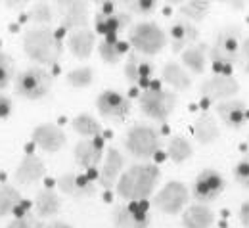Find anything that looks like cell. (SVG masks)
<instances>
[{
	"label": "cell",
	"instance_id": "cell-31",
	"mask_svg": "<svg viewBox=\"0 0 249 228\" xmlns=\"http://www.w3.org/2000/svg\"><path fill=\"white\" fill-rule=\"evenodd\" d=\"M209 10H211V2H207V0H188L178 6V14L194 25L203 21L207 18Z\"/></svg>",
	"mask_w": 249,
	"mask_h": 228
},
{
	"label": "cell",
	"instance_id": "cell-22",
	"mask_svg": "<svg viewBox=\"0 0 249 228\" xmlns=\"http://www.w3.org/2000/svg\"><path fill=\"white\" fill-rule=\"evenodd\" d=\"M44 175H46V165H44V161L38 156L29 154V156H25L19 161V165L16 167L14 180L19 186H31L35 182H38Z\"/></svg>",
	"mask_w": 249,
	"mask_h": 228
},
{
	"label": "cell",
	"instance_id": "cell-41",
	"mask_svg": "<svg viewBox=\"0 0 249 228\" xmlns=\"http://www.w3.org/2000/svg\"><path fill=\"white\" fill-rule=\"evenodd\" d=\"M12 111H14V104H12V98L6 96V94H2V92H0V121H6V119H10Z\"/></svg>",
	"mask_w": 249,
	"mask_h": 228
},
{
	"label": "cell",
	"instance_id": "cell-18",
	"mask_svg": "<svg viewBox=\"0 0 249 228\" xmlns=\"http://www.w3.org/2000/svg\"><path fill=\"white\" fill-rule=\"evenodd\" d=\"M31 138L42 152H48V154L60 152L63 146H65V142H67L65 132L58 125H52V123L36 125L31 132Z\"/></svg>",
	"mask_w": 249,
	"mask_h": 228
},
{
	"label": "cell",
	"instance_id": "cell-15",
	"mask_svg": "<svg viewBox=\"0 0 249 228\" xmlns=\"http://www.w3.org/2000/svg\"><path fill=\"white\" fill-rule=\"evenodd\" d=\"M96 109L106 119L123 121L124 117H128L132 104H130V98H126L117 90H104L96 98Z\"/></svg>",
	"mask_w": 249,
	"mask_h": 228
},
{
	"label": "cell",
	"instance_id": "cell-2",
	"mask_svg": "<svg viewBox=\"0 0 249 228\" xmlns=\"http://www.w3.org/2000/svg\"><path fill=\"white\" fill-rule=\"evenodd\" d=\"M242 27L240 25H224L218 29L213 44L209 46V60L215 69V75H232L234 65L240 58L242 46Z\"/></svg>",
	"mask_w": 249,
	"mask_h": 228
},
{
	"label": "cell",
	"instance_id": "cell-19",
	"mask_svg": "<svg viewBox=\"0 0 249 228\" xmlns=\"http://www.w3.org/2000/svg\"><path fill=\"white\" fill-rule=\"evenodd\" d=\"M156 71V65L152 64L150 60H146L144 56L136 54V52H130L126 56V62L123 67V75L128 83H134V85H144L146 88L152 87L150 81H152V75Z\"/></svg>",
	"mask_w": 249,
	"mask_h": 228
},
{
	"label": "cell",
	"instance_id": "cell-23",
	"mask_svg": "<svg viewBox=\"0 0 249 228\" xmlns=\"http://www.w3.org/2000/svg\"><path fill=\"white\" fill-rule=\"evenodd\" d=\"M96 46V33L90 29H79L69 33L67 36V48L77 60H89L92 56Z\"/></svg>",
	"mask_w": 249,
	"mask_h": 228
},
{
	"label": "cell",
	"instance_id": "cell-35",
	"mask_svg": "<svg viewBox=\"0 0 249 228\" xmlns=\"http://www.w3.org/2000/svg\"><path fill=\"white\" fill-rule=\"evenodd\" d=\"M29 21L40 25V27H46V23L52 21L54 18V10L48 2H35L31 8H29V14H27Z\"/></svg>",
	"mask_w": 249,
	"mask_h": 228
},
{
	"label": "cell",
	"instance_id": "cell-16",
	"mask_svg": "<svg viewBox=\"0 0 249 228\" xmlns=\"http://www.w3.org/2000/svg\"><path fill=\"white\" fill-rule=\"evenodd\" d=\"M56 186L62 194L75 197V199H85L96 194V182L90 175H81V173H65L60 175L56 180Z\"/></svg>",
	"mask_w": 249,
	"mask_h": 228
},
{
	"label": "cell",
	"instance_id": "cell-4",
	"mask_svg": "<svg viewBox=\"0 0 249 228\" xmlns=\"http://www.w3.org/2000/svg\"><path fill=\"white\" fill-rule=\"evenodd\" d=\"M123 146L134 159L146 161V159H152L161 150V134L152 125L136 123L126 130Z\"/></svg>",
	"mask_w": 249,
	"mask_h": 228
},
{
	"label": "cell",
	"instance_id": "cell-21",
	"mask_svg": "<svg viewBox=\"0 0 249 228\" xmlns=\"http://www.w3.org/2000/svg\"><path fill=\"white\" fill-rule=\"evenodd\" d=\"M197 36H199V29L186 19L175 21L169 29V42H171L173 52H177V54H182L190 46H194Z\"/></svg>",
	"mask_w": 249,
	"mask_h": 228
},
{
	"label": "cell",
	"instance_id": "cell-29",
	"mask_svg": "<svg viewBox=\"0 0 249 228\" xmlns=\"http://www.w3.org/2000/svg\"><path fill=\"white\" fill-rule=\"evenodd\" d=\"M180 56H182V67H188V71L199 75V73H203L207 60H209V46L203 42H197V44L190 46L188 50H184Z\"/></svg>",
	"mask_w": 249,
	"mask_h": 228
},
{
	"label": "cell",
	"instance_id": "cell-9",
	"mask_svg": "<svg viewBox=\"0 0 249 228\" xmlns=\"http://www.w3.org/2000/svg\"><path fill=\"white\" fill-rule=\"evenodd\" d=\"M115 228H150V207L146 201H126L111 211Z\"/></svg>",
	"mask_w": 249,
	"mask_h": 228
},
{
	"label": "cell",
	"instance_id": "cell-13",
	"mask_svg": "<svg viewBox=\"0 0 249 228\" xmlns=\"http://www.w3.org/2000/svg\"><path fill=\"white\" fill-rule=\"evenodd\" d=\"M73 158H75V163H77L81 169H85L87 173L98 171V167L102 165L104 158H106L104 138H102V136H96V138L79 140V142L75 144Z\"/></svg>",
	"mask_w": 249,
	"mask_h": 228
},
{
	"label": "cell",
	"instance_id": "cell-39",
	"mask_svg": "<svg viewBox=\"0 0 249 228\" xmlns=\"http://www.w3.org/2000/svg\"><path fill=\"white\" fill-rule=\"evenodd\" d=\"M6 228H44V223L35 219L29 213V215H23V217H16Z\"/></svg>",
	"mask_w": 249,
	"mask_h": 228
},
{
	"label": "cell",
	"instance_id": "cell-38",
	"mask_svg": "<svg viewBox=\"0 0 249 228\" xmlns=\"http://www.w3.org/2000/svg\"><path fill=\"white\" fill-rule=\"evenodd\" d=\"M234 180L240 186H244V188L249 190V156H246L244 159H240V161L236 163V167H234Z\"/></svg>",
	"mask_w": 249,
	"mask_h": 228
},
{
	"label": "cell",
	"instance_id": "cell-45",
	"mask_svg": "<svg viewBox=\"0 0 249 228\" xmlns=\"http://www.w3.org/2000/svg\"><path fill=\"white\" fill-rule=\"evenodd\" d=\"M228 6H230L232 10H244V8L248 6V2H228Z\"/></svg>",
	"mask_w": 249,
	"mask_h": 228
},
{
	"label": "cell",
	"instance_id": "cell-36",
	"mask_svg": "<svg viewBox=\"0 0 249 228\" xmlns=\"http://www.w3.org/2000/svg\"><path fill=\"white\" fill-rule=\"evenodd\" d=\"M16 62L10 54L0 50V90H4L16 79Z\"/></svg>",
	"mask_w": 249,
	"mask_h": 228
},
{
	"label": "cell",
	"instance_id": "cell-12",
	"mask_svg": "<svg viewBox=\"0 0 249 228\" xmlns=\"http://www.w3.org/2000/svg\"><path fill=\"white\" fill-rule=\"evenodd\" d=\"M56 10H58L63 31L73 33L79 31V29H87L89 19H90V12H89L87 2H79V0L56 2Z\"/></svg>",
	"mask_w": 249,
	"mask_h": 228
},
{
	"label": "cell",
	"instance_id": "cell-7",
	"mask_svg": "<svg viewBox=\"0 0 249 228\" xmlns=\"http://www.w3.org/2000/svg\"><path fill=\"white\" fill-rule=\"evenodd\" d=\"M167 33L152 21H140L132 25L128 33V44L140 56H156L167 46Z\"/></svg>",
	"mask_w": 249,
	"mask_h": 228
},
{
	"label": "cell",
	"instance_id": "cell-37",
	"mask_svg": "<svg viewBox=\"0 0 249 228\" xmlns=\"http://www.w3.org/2000/svg\"><path fill=\"white\" fill-rule=\"evenodd\" d=\"M124 12H128L130 16L136 14V16H150L154 14L157 8L156 0H132V2H123Z\"/></svg>",
	"mask_w": 249,
	"mask_h": 228
},
{
	"label": "cell",
	"instance_id": "cell-24",
	"mask_svg": "<svg viewBox=\"0 0 249 228\" xmlns=\"http://www.w3.org/2000/svg\"><path fill=\"white\" fill-rule=\"evenodd\" d=\"M62 211V197L52 188H42L35 197V213L38 219H52Z\"/></svg>",
	"mask_w": 249,
	"mask_h": 228
},
{
	"label": "cell",
	"instance_id": "cell-6",
	"mask_svg": "<svg viewBox=\"0 0 249 228\" xmlns=\"http://www.w3.org/2000/svg\"><path fill=\"white\" fill-rule=\"evenodd\" d=\"M177 104H178V98L175 92L165 90L161 87H154V85L144 88L138 98L140 111L157 123H165L177 109Z\"/></svg>",
	"mask_w": 249,
	"mask_h": 228
},
{
	"label": "cell",
	"instance_id": "cell-27",
	"mask_svg": "<svg viewBox=\"0 0 249 228\" xmlns=\"http://www.w3.org/2000/svg\"><path fill=\"white\" fill-rule=\"evenodd\" d=\"M213 223H215V213L209 205H203V203L190 205L182 213L184 228H211Z\"/></svg>",
	"mask_w": 249,
	"mask_h": 228
},
{
	"label": "cell",
	"instance_id": "cell-1",
	"mask_svg": "<svg viewBox=\"0 0 249 228\" xmlns=\"http://www.w3.org/2000/svg\"><path fill=\"white\" fill-rule=\"evenodd\" d=\"M159 167L154 163H136L128 167L117 182V194L124 201H146L159 182Z\"/></svg>",
	"mask_w": 249,
	"mask_h": 228
},
{
	"label": "cell",
	"instance_id": "cell-20",
	"mask_svg": "<svg viewBox=\"0 0 249 228\" xmlns=\"http://www.w3.org/2000/svg\"><path fill=\"white\" fill-rule=\"evenodd\" d=\"M217 113L220 121L232 130H240L246 121H248V105L246 102L232 98V100H224L217 104Z\"/></svg>",
	"mask_w": 249,
	"mask_h": 228
},
{
	"label": "cell",
	"instance_id": "cell-28",
	"mask_svg": "<svg viewBox=\"0 0 249 228\" xmlns=\"http://www.w3.org/2000/svg\"><path fill=\"white\" fill-rule=\"evenodd\" d=\"M161 77H163V81L171 88L180 90V92H184V90H188L192 87V79H190L188 71L180 64H177V62H167V64L163 65Z\"/></svg>",
	"mask_w": 249,
	"mask_h": 228
},
{
	"label": "cell",
	"instance_id": "cell-14",
	"mask_svg": "<svg viewBox=\"0 0 249 228\" xmlns=\"http://www.w3.org/2000/svg\"><path fill=\"white\" fill-rule=\"evenodd\" d=\"M240 92V83L232 75H213L199 83V94L211 102L232 100Z\"/></svg>",
	"mask_w": 249,
	"mask_h": 228
},
{
	"label": "cell",
	"instance_id": "cell-10",
	"mask_svg": "<svg viewBox=\"0 0 249 228\" xmlns=\"http://www.w3.org/2000/svg\"><path fill=\"white\" fill-rule=\"evenodd\" d=\"M188 199H190V192L186 184L178 180H171L157 192V195L154 197V207L165 215H177L184 211Z\"/></svg>",
	"mask_w": 249,
	"mask_h": 228
},
{
	"label": "cell",
	"instance_id": "cell-25",
	"mask_svg": "<svg viewBox=\"0 0 249 228\" xmlns=\"http://www.w3.org/2000/svg\"><path fill=\"white\" fill-rule=\"evenodd\" d=\"M192 132H194V138L197 144L201 146H209V144H215L218 138H220V129H218L217 119L209 113H203L196 119L194 127H192Z\"/></svg>",
	"mask_w": 249,
	"mask_h": 228
},
{
	"label": "cell",
	"instance_id": "cell-33",
	"mask_svg": "<svg viewBox=\"0 0 249 228\" xmlns=\"http://www.w3.org/2000/svg\"><path fill=\"white\" fill-rule=\"evenodd\" d=\"M71 129L77 134L85 136V138H96L102 134V125L98 123V119L92 117L90 113H79L73 121H71Z\"/></svg>",
	"mask_w": 249,
	"mask_h": 228
},
{
	"label": "cell",
	"instance_id": "cell-8",
	"mask_svg": "<svg viewBox=\"0 0 249 228\" xmlns=\"http://www.w3.org/2000/svg\"><path fill=\"white\" fill-rule=\"evenodd\" d=\"M130 23L132 16L124 10H115L113 2H104L94 16V29L104 38L119 36L126 27H130Z\"/></svg>",
	"mask_w": 249,
	"mask_h": 228
},
{
	"label": "cell",
	"instance_id": "cell-32",
	"mask_svg": "<svg viewBox=\"0 0 249 228\" xmlns=\"http://www.w3.org/2000/svg\"><path fill=\"white\" fill-rule=\"evenodd\" d=\"M192 154H194V148H192V144L184 136H173L169 140V144H167V156H169L171 161L177 163V165L190 159Z\"/></svg>",
	"mask_w": 249,
	"mask_h": 228
},
{
	"label": "cell",
	"instance_id": "cell-17",
	"mask_svg": "<svg viewBox=\"0 0 249 228\" xmlns=\"http://www.w3.org/2000/svg\"><path fill=\"white\" fill-rule=\"evenodd\" d=\"M123 169H124V156L117 150V148H109L106 152V158L102 161V167L98 171V184L106 190L113 188L121 175H123Z\"/></svg>",
	"mask_w": 249,
	"mask_h": 228
},
{
	"label": "cell",
	"instance_id": "cell-46",
	"mask_svg": "<svg viewBox=\"0 0 249 228\" xmlns=\"http://www.w3.org/2000/svg\"><path fill=\"white\" fill-rule=\"evenodd\" d=\"M248 140H249V136H248Z\"/></svg>",
	"mask_w": 249,
	"mask_h": 228
},
{
	"label": "cell",
	"instance_id": "cell-5",
	"mask_svg": "<svg viewBox=\"0 0 249 228\" xmlns=\"http://www.w3.org/2000/svg\"><path fill=\"white\" fill-rule=\"evenodd\" d=\"M54 79L52 75L38 65H31L21 69L14 79V92L25 100H40L48 96L52 90Z\"/></svg>",
	"mask_w": 249,
	"mask_h": 228
},
{
	"label": "cell",
	"instance_id": "cell-26",
	"mask_svg": "<svg viewBox=\"0 0 249 228\" xmlns=\"http://www.w3.org/2000/svg\"><path fill=\"white\" fill-rule=\"evenodd\" d=\"M128 48H130V44L126 40H123V38H119V36H107V38H102L98 42V54H100V58L109 65L119 64L124 56H128L126 54Z\"/></svg>",
	"mask_w": 249,
	"mask_h": 228
},
{
	"label": "cell",
	"instance_id": "cell-11",
	"mask_svg": "<svg viewBox=\"0 0 249 228\" xmlns=\"http://www.w3.org/2000/svg\"><path fill=\"white\" fill-rule=\"evenodd\" d=\"M224 186H226V182H224V178H222V175L218 171L203 169L194 180L192 195H194V199L197 203L207 205V203L215 201L218 195L224 192Z\"/></svg>",
	"mask_w": 249,
	"mask_h": 228
},
{
	"label": "cell",
	"instance_id": "cell-34",
	"mask_svg": "<svg viewBox=\"0 0 249 228\" xmlns=\"http://www.w3.org/2000/svg\"><path fill=\"white\" fill-rule=\"evenodd\" d=\"M96 79V73L90 65H83V67H75L65 75V81L69 87L73 88H89Z\"/></svg>",
	"mask_w": 249,
	"mask_h": 228
},
{
	"label": "cell",
	"instance_id": "cell-44",
	"mask_svg": "<svg viewBox=\"0 0 249 228\" xmlns=\"http://www.w3.org/2000/svg\"><path fill=\"white\" fill-rule=\"evenodd\" d=\"M4 6L6 8H10V10H21V6H25V2H4Z\"/></svg>",
	"mask_w": 249,
	"mask_h": 228
},
{
	"label": "cell",
	"instance_id": "cell-42",
	"mask_svg": "<svg viewBox=\"0 0 249 228\" xmlns=\"http://www.w3.org/2000/svg\"><path fill=\"white\" fill-rule=\"evenodd\" d=\"M240 221H242V227L249 228V199L244 201L240 207Z\"/></svg>",
	"mask_w": 249,
	"mask_h": 228
},
{
	"label": "cell",
	"instance_id": "cell-30",
	"mask_svg": "<svg viewBox=\"0 0 249 228\" xmlns=\"http://www.w3.org/2000/svg\"><path fill=\"white\" fill-rule=\"evenodd\" d=\"M21 203H23V197L16 186L0 182V219L8 215H16Z\"/></svg>",
	"mask_w": 249,
	"mask_h": 228
},
{
	"label": "cell",
	"instance_id": "cell-43",
	"mask_svg": "<svg viewBox=\"0 0 249 228\" xmlns=\"http://www.w3.org/2000/svg\"><path fill=\"white\" fill-rule=\"evenodd\" d=\"M44 228H73V227L67 225V223H63V221H52V223L44 225Z\"/></svg>",
	"mask_w": 249,
	"mask_h": 228
},
{
	"label": "cell",
	"instance_id": "cell-40",
	"mask_svg": "<svg viewBox=\"0 0 249 228\" xmlns=\"http://www.w3.org/2000/svg\"><path fill=\"white\" fill-rule=\"evenodd\" d=\"M238 64L242 65V71L249 75V36H246L242 40V46H240V58H238Z\"/></svg>",
	"mask_w": 249,
	"mask_h": 228
},
{
	"label": "cell",
	"instance_id": "cell-3",
	"mask_svg": "<svg viewBox=\"0 0 249 228\" xmlns=\"http://www.w3.org/2000/svg\"><path fill=\"white\" fill-rule=\"evenodd\" d=\"M23 52L36 65H56L62 58L63 42L52 27H33L23 35Z\"/></svg>",
	"mask_w": 249,
	"mask_h": 228
}]
</instances>
